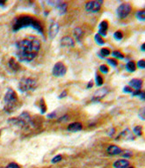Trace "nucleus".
Instances as JSON below:
<instances>
[{
  "instance_id": "15",
  "label": "nucleus",
  "mask_w": 145,
  "mask_h": 168,
  "mask_svg": "<svg viewBox=\"0 0 145 168\" xmlns=\"http://www.w3.org/2000/svg\"><path fill=\"white\" fill-rule=\"evenodd\" d=\"M83 126L81 123L79 122H75V123H71L68 126L67 129L68 131L69 132H78V131H80L82 129Z\"/></svg>"
},
{
  "instance_id": "12",
  "label": "nucleus",
  "mask_w": 145,
  "mask_h": 168,
  "mask_svg": "<svg viewBox=\"0 0 145 168\" xmlns=\"http://www.w3.org/2000/svg\"><path fill=\"white\" fill-rule=\"evenodd\" d=\"M106 152L109 155L114 156V155H119L120 153H122V150L120 147L116 146V145H110V146H108V148L106 150Z\"/></svg>"
},
{
  "instance_id": "1",
  "label": "nucleus",
  "mask_w": 145,
  "mask_h": 168,
  "mask_svg": "<svg viewBox=\"0 0 145 168\" xmlns=\"http://www.w3.org/2000/svg\"><path fill=\"white\" fill-rule=\"evenodd\" d=\"M41 49V41L30 36L16 43V55L19 60L23 62H30L34 60Z\"/></svg>"
},
{
  "instance_id": "36",
  "label": "nucleus",
  "mask_w": 145,
  "mask_h": 168,
  "mask_svg": "<svg viewBox=\"0 0 145 168\" xmlns=\"http://www.w3.org/2000/svg\"><path fill=\"white\" fill-rule=\"evenodd\" d=\"M67 95V92L66 91H63L61 94H60V96H59V98H63L64 96H66Z\"/></svg>"
},
{
  "instance_id": "2",
  "label": "nucleus",
  "mask_w": 145,
  "mask_h": 168,
  "mask_svg": "<svg viewBox=\"0 0 145 168\" xmlns=\"http://www.w3.org/2000/svg\"><path fill=\"white\" fill-rule=\"evenodd\" d=\"M31 27L35 30H37L38 32H40L41 34H43V28L42 23L35 18L29 15H22L16 18L12 24V30L16 32L24 27Z\"/></svg>"
},
{
  "instance_id": "27",
  "label": "nucleus",
  "mask_w": 145,
  "mask_h": 168,
  "mask_svg": "<svg viewBox=\"0 0 145 168\" xmlns=\"http://www.w3.org/2000/svg\"><path fill=\"white\" fill-rule=\"evenodd\" d=\"M113 36H114V38H115L116 40H122L123 37V35L121 31H116V32L114 33Z\"/></svg>"
},
{
  "instance_id": "8",
  "label": "nucleus",
  "mask_w": 145,
  "mask_h": 168,
  "mask_svg": "<svg viewBox=\"0 0 145 168\" xmlns=\"http://www.w3.org/2000/svg\"><path fill=\"white\" fill-rule=\"evenodd\" d=\"M103 4V1H90L85 4V10L87 12H98L101 8V5Z\"/></svg>"
},
{
  "instance_id": "26",
  "label": "nucleus",
  "mask_w": 145,
  "mask_h": 168,
  "mask_svg": "<svg viewBox=\"0 0 145 168\" xmlns=\"http://www.w3.org/2000/svg\"><path fill=\"white\" fill-rule=\"evenodd\" d=\"M100 54L102 55V56H103V57L108 56V55H110V50H109L108 49H106V48L101 49Z\"/></svg>"
},
{
  "instance_id": "11",
  "label": "nucleus",
  "mask_w": 145,
  "mask_h": 168,
  "mask_svg": "<svg viewBox=\"0 0 145 168\" xmlns=\"http://www.w3.org/2000/svg\"><path fill=\"white\" fill-rule=\"evenodd\" d=\"M75 44L74 40L69 36H64L61 40V46L63 47H73Z\"/></svg>"
},
{
  "instance_id": "29",
  "label": "nucleus",
  "mask_w": 145,
  "mask_h": 168,
  "mask_svg": "<svg viewBox=\"0 0 145 168\" xmlns=\"http://www.w3.org/2000/svg\"><path fill=\"white\" fill-rule=\"evenodd\" d=\"M100 72H102L103 73H107L108 71H109V68L106 66V65H101L100 66Z\"/></svg>"
},
{
  "instance_id": "18",
  "label": "nucleus",
  "mask_w": 145,
  "mask_h": 168,
  "mask_svg": "<svg viewBox=\"0 0 145 168\" xmlns=\"http://www.w3.org/2000/svg\"><path fill=\"white\" fill-rule=\"evenodd\" d=\"M8 66H9V67L11 68L12 71H18V70H20V65H19V63L14 60L13 58H11V60H9Z\"/></svg>"
},
{
  "instance_id": "9",
  "label": "nucleus",
  "mask_w": 145,
  "mask_h": 168,
  "mask_svg": "<svg viewBox=\"0 0 145 168\" xmlns=\"http://www.w3.org/2000/svg\"><path fill=\"white\" fill-rule=\"evenodd\" d=\"M59 31V25L56 22H52L50 27H49V30H48V36L50 39H54L57 35Z\"/></svg>"
},
{
  "instance_id": "37",
  "label": "nucleus",
  "mask_w": 145,
  "mask_h": 168,
  "mask_svg": "<svg viewBox=\"0 0 145 168\" xmlns=\"http://www.w3.org/2000/svg\"><path fill=\"white\" fill-rule=\"evenodd\" d=\"M55 116H56V113L52 112L51 114H48V118H49V119H52V118H54Z\"/></svg>"
},
{
  "instance_id": "32",
  "label": "nucleus",
  "mask_w": 145,
  "mask_h": 168,
  "mask_svg": "<svg viewBox=\"0 0 145 168\" xmlns=\"http://www.w3.org/2000/svg\"><path fill=\"white\" fill-rule=\"evenodd\" d=\"M62 160V156H60V155H58V156L55 157L53 159H52V163L53 164H56V163H58V162H60Z\"/></svg>"
},
{
  "instance_id": "34",
  "label": "nucleus",
  "mask_w": 145,
  "mask_h": 168,
  "mask_svg": "<svg viewBox=\"0 0 145 168\" xmlns=\"http://www.w3.org/2000/svg\"><path fill=\"white\" fill-rule=\"evenodd\" d=\"M6 168H20V166L19 165H17L16 163H11V164H9Z\"/></svg>"
},
{
  "instance_id": "39",
  "label": "nucleus",
  "mask_w": 145,
  "mask_h": 168,
  "mask_svg": "<svg viewBox=\"0 0 145 168\" xmlns=\"http://www.w3.org/2000/svg\"><path fill=\"white\" fill-rule=\"evenodd\" d=\"M5 1H0V6H4V5H5Z\"/></svg>"
},
{
  "instance_id": "20",
  "label": "nucleus",
  "mask_w": 145,
  "mask_h": 168,
  "mask_svg": "<svg viewBox=\"0 0 145 168\" xmlns=\"http://www.w3.org/2000/svg\"><path fill=\"white\" fill-rule=\"evenodd\" d=\"M126 68L128 72L133 73L135 71V64L133 61H129L128 62V64L126 65Z\"/></svg>"
},
{
  "instance_id": "30",
  "label": "nucleus",
  "mask_w": 145,
  "mask_h": 168,
  "mask_svg": "<svg viewBox=\"0 0 145 168\" xmlns=\"http://www.w3.org/2000/svg\"><path fill=\"white\" fill-rule=\"evenodd\" d=\"M106 61L108 62V64H109V65H111L112 66H113V67L117 66V65H118L117 61H116V60H113V59H108V60H106Z\"/></svg>"
},
{
  "instance_id": "42",
  "label": "nucleus",
  "mask_w": 145,
  "mask_h": 168,
  "mask_svg": "<svg viewBox=\"0 0 145 168\" xmlns=\"http://www.w3.org/2000/svg\"><path fill=\"white\" fill-rule=\"evenodd\" d=\"M127 168H134L133 166H131V167H127Z\"/></svg>"
},
{
  "instance_id": "3",
  "label": "nucleus",
  "mask_w": 145,
  "mask_h": 168,
  "mask_svg": "<svg viewBox=\"0 0 145 168\" xmlns=\"http://www.w3.org/2000/svg\"><path fill=\"white\" fill-rule=\"evenodd\" d=\"M4 102H5V107H4L5 111H6L7 113H11L12 111H14L19 105L17 93L12 89H8L4 97Z\"/></svg>"
},
{
  "instance_id": "10",
  "label": "nucleus",
  "mask_w": 145,
  "mask_h": 168,
  "mask_svg": "<svg viewBox=\"0 0 145 168\" xmlns=\"http://www.w3.org/2000/svg\"><path fill=\"white\" fill-rule=\"evenodd\" d=\"M108 92V89H107V88H104V89H99V90H97L95 93H94V95H93V97H92V101H99V100H100L102 97H104L105 95Z\"/></svg>"
},
{
  "instance_id": "13",
  "label": "nucleus",
  "mask_w": 145,
  "mask_h": 168,
  "mask_svg": "<svg viewBox=\"0 0 145 168\" xmlns=\"http://www.w3.org/2000/svg\"><path fill=\"white\" fill-rule=\"evenodd\" d=\"M129 85H130V88H134L135 91H138V90H141L142 89V86H143V81L140 80V79H132L130 82H129Z\"/></svg>"
},
{
  "instance_id": "7",
  "label": "nucleus",
  "mask_w": 145,
  "mask_h": 168,
  "mask_svg": "<svg viewBox=\"0 0 145 168\" xmlns=\"http://www.w3.org/2000/svg\"><path fill=\"white\" fill-rule=\"evenodd\" d=\"M66 72H67V67L62 62H57L56 65L54 66L53 70H52L53 75L56 76V77H61V76L65 75Z\"/></svg>"
},
{
  "instance_id": "25",
  "label": "nucleus",
  "mask_w": 145,
  "mask_h": 168,
  "mask_svg": "<svg viewBox=\"0 0 145 168\" xmlns=\"http://www.w3.org/2000/svg\"><path fill=\"white\" fill-rule=\"evenodd\" d=\"M103 82H104V80H103V78L101 77L100 75V74H96V84L98 86H101L103 84Z\"/></svg>"
},
{
  "instance_id": "19",
  "label": "nucleus",
  "mask_w": 145,
  "mask_h": 168,
  "mask_svg": "<svg viewBox=\"0 0 145 168\" xmlns=\"http://www.w3.org/2000/svg\"><path fill=\"white\" fill-rule=\"evenodd\" d=\"M73 35L75 36V38L78 40V42H80V40H81V37L83 36L84 35V32H83V30L81 29V28H79V27H77V28H75V30H74V33H73Z\"/></svg>"
},
{
  "instance_id": "22",
  "label": "nucleus",
  "mask_w": 145,
  "mask_h": 168,
  "mask_svg": "<svg viewBox=\"0 0 145 168\" xmlns=\"http://www.w3.org/2000/svg\"><path fill=\"white\" fill-rule=\"evenodd\" d=\"M112 55H113V57L117 58V59H120V60H122V59H124V55H123L121 51H118V50H114V51H113Z\"/></svg>"
},
{
  "instance_id": "38",
  "label": "nucleus",
  "mask_w": 145,
  "mask_h": 168,
  "mask_svg": "<svg viewBox=\"0 0 145 168\" xmlns=\"http://www.w3.org/2000/svg\"><path fill=\"white\" fill-rule=\"evenodd\" d=\"M68 120V116H63V118H61V119L58 120V121H63V120Z\"/></svg>"
},
{
  "instance_id": "41",
  "label": "nucleus",
  "mask_w": 145,
  "mask_h": 168,
  "mask_svg": "<svg viewBox=\"0 0 145 168\" xmlns=\"http://www.w3.org/2000/svg\"><path fill=\"white\" fill-rule=\"evenodd\" d=\"M144 46H145V44H143L142 45V50H143V51H144Z\"/></svg>"
},
{
  "instance_id": "40",
  "label": "nucleus",
  "mask_w": 145,
  "mask_h": 168,
  "mask_svg": "<svg viewBox=\"0 0 145 168\" xmlns=\"http://www.w3.org/2000/svg\"><path fill=\"white\" fill-rule=\"evenodd\" d=\"M91 87H92V82H90V84L87 85V88H91Z\"/></svg>"
},
{
  "instance_id": "33",
  "label": "nucleus",
  "mask_w": 145,
  "mask_h": 168,
  "mask_svg": "<svg viewBox=\"0 0 145 168\" xmlns=\"http://www.w3.org/2000/svg\"><path fill=\"white\" fill-rule=\"evenodd\" d=\"M123 92H125V93H132L133 90H132V89H131L130 87L127 86V87H125V88L123 89Z\"/></svg>"
},
{
  "instance_id": "35",
  "label": "nucleus",
  "mask_w": 145,
  "mask_h": 168,
  "mask_svg": "<svg viewBox=\"0 0 145 168\" xmlns=\"http://www.w3.org/2000/svg\"><path fill=\"white\" fill-rule=\"evenodd\" d=\"M138 115L140 116V118H141L142 120H144V108H143L140 111V112L138 113Z\"/></svg>"
},
{
  "instance_id": "5",
  "label": "nucleus",
  "mask_w": 145,
  "mask_h": 168,
  "mask_svg": "<svg viewBox=\"0 0 145 168\" xmlns=\"http://www.w3.org/2000/svg\"><path fill=\"white\" fill-rule=\"evenodd\" d=\"M37 87V82L33 78H22L19 82V89L23 93L34 91Z\"/></svg>"
},
{
  "instance_id": "14",
  "label": "nucleus",
  "mask_w": 145,
  "mask_h": 168,
  "mask_svg": "<svg viewBox=\"0 0 145 168\" xmlns=\"http://www.w3.org/2000/svg\"><path fill=\"white\" fill-rule=\"evenodd\" d=\"M107 29H108V22L106 21H101L100 24V30H99V35L100 36H106L107 33Z\"/></svg>"
},
{
  "instance_id": "21",
  "label": "nucleus",
  "mask_w": 145,
  "mask_h": 168,
  "mask_svg": "<svg viewBox=\"0 0 145 168\" xmlns=\"http://www.w3.org/2000/svg\"><path fill=\"white\" fill-rule=\"evenodd\" d=\"M144 14H145L144 10H141V11H138V12H136L135 16H136V18H137L138 20H140V21H144L145 20Z\"/></svg>"
},
{
  "instance_id": "31",
  "label": "nucleus",
  "mask_w": 145,
  "mask_h": 168,
  "mask_svg": "<svg viewBox=\"0 0 145 168\" xmlns=\"http://www.w3.org/2000/svg\"><path fill=\"white\" fill-rule=\"evenodd\" d=\"M137 66L141 69H144L145 68V61L143 60H141L140 61H138L137 63Z\"/></svg>"
},
{
  "instance_id": "24",
  "label": "nucleus",
  "mask_w": 145,
  "mask_h": 168,
  "mask_svg": "<svg viewBox=\"0 0 145 168\" xmlns=\"http://www.w3.org/2000/svg\"><path fill=\"white\" fill-rule=\"evenodd\" d=\"M95 41H96V43H98V44H100V45H104V44H105V42L103 41L102 37H101L99 34H97V35L95 36Z\"/></svg>"
},
{
  "instance_id": "4",
  "label": "nucleus",
  "mask_w": 145,
  "mask_h": 168,
  "mask_svg": "<svg viewBox=\"0 0 145 168\" xmlns=\"http://www.w3.org/2000/svg\"><path fill=\"white\" fill-rule=\"evenodd\" d=\"M9 123H11V125L20 127V128H26L29 125H32V120L31 117L29 115V113L27 112H23L19 117L16 118H12L8 120Z\"/></svg>"
},
{
  "instance_id": "28",
  "label": "nucleus",
  "mask_w": 145,
  "mask_h": 168,
  "mask_svg": "<svg viewBox=\"0 0 145 168\" xmlns=\"http://www.w3.org/2000/svg\"><path fill=\"white\" fill-rule=\"evenodd\" d=\"M41 105H40V107H41V111H42V113H45L46 112V111H47V107H46V105H45L44 103V100L43 99H42L41 100Z\"/></svg>"
},
{
  "instance_id": "17",
  "label": "nucleus",
  "mask_w": 145,
  "mask_h": 168,
  "mask_svg": "<svg viewBox=\"0 0 145 168\" xmlns=\"http://www.w3.org/2000/svg\"><path fill=\"white\" fill-rule=\"evenodd\" d=\"M56 7L57 8V10L59 11V13H60V14H63V13H65L66 11H67L68 5L66 3H63V2L59 1V3L56 5Z\"/></svg>"
},
{
  "instance_id": "16",
  "label": "nucleus",
  "mask_w": 145,
  "mask_h": 168,
  "mask_svg": "<svg viewBox=\"0 0 145 168\" xmlns=\"http://www.w3.org/2000/svg\"><path fill=\"white\" fill-rule=\"evenodd\" d=\"M129 166V162L126 159H119L113 163L114 168H127Z\"/></svg>"
},
{
  "instance_id": "6",
  "label": "nucleus",
  "mask_w": 145,
  "mask_h": 168,
  "mask_svg": "<svg viewBox=\"0 0 145 168\" xmlns=\"http://www.w3.org/2000/svg\"><path fill=\"white\" fill-rule=\"evenodd\" d=\"M132 10V6L128 4V3H125V4H122L118 8H117V16L120 18V19H125Z\"/></svg>"
},
{
  "instance_id": "23",
  "label": "nucleus",
  "mask_w": 145,
  "mask_h": 168,
  "mask_svg": "<svg viewBox=\"0 0 145 168\" xmlns=\"http://www.w3.org/2000/svg\"><path fill=\"white\" fill-rule=\"evenodd\" d=\"M134 133L136 135H138V136L142 135V134H143V128H142V127H141V126L135 127L134 128Z\"/></svg>"
}]
</instances>
